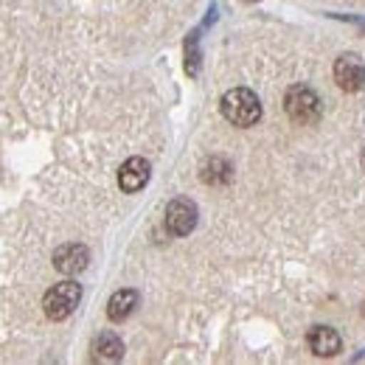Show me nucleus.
<instances>
[{"label":"nucleus","instance_id":"0eeeda50","mask_svg":"<svg viewBox=\"0 0 365 365\" xmlns=\"http://www.w3.org/2000/svg\"><path fill=\"white\" fill-rule=\"evenodd\" d=\"M149 160H143V158H130L124 166H121V172H118V185H121V191H127V194H135L140 191L146 182H149Z\"/></svg>","mask_w":365,"mask_h":365},{"label":"nucleus","instance_id":"f03ea898","mask_svg":"<svg viewBox=\"0 0 365 365\" xmlns=\"http://www.w3.org/2000/svg\"><path fill=\"white\" fill-rule=\"evenodd\" d=\"M82 301V287L76 281H62L53 284L43 298V309H46L48 320H65L73 315V309Z\"/></svg>","mask_w":365,"mask_h":365},{"label":"nucleus","instance_id":"20e7f679","mask_svg":"<svg viewBox=\"0 0 365 365\" xmlns=\"http://www.w3.org/2000/svg\"><path fill=\"white\" fill-rule=\"evenodd\" d=\"M334 82L349 93L360 91L365 85V62L357 53H343L334 62Z\"/></svg>","mask_w":365,"mask_h":365},{"label":"nucleus","instance_id":"6e6552de","mask_svg":"<svg viewBox=\"0 0 365 365\" xmlns=\"http://www.w3.org/2000/svg\"><path fill=\"white\" fill-rule=\"evenodd\" d=\"M307 343H309L312 354H318V357H334L340 351V334L334 329H329V326H315L309 331Z\"/></svg>","mask_w":365,"mask_h":365},{"label":"nucleus","instance_id":"39448f33","mask_svg":"<svg viewBox=\"0 0 365 365\" xmlns=\"http://www.w3.org/2000/svg\"><path fill=\"white\" fill-rule=\"evenodd\" d=\"M197 225V205L185 197H178L166 205V228L175 236H185Z\"/></svg>","mask_w":365,"mask_h":365},{"label":"nucleus","instance_id":"423d86ee","mask_svg":"<svg viewBox=\"0 0 365 365\" xmlns=\"http://www.w3.org/2000/svg\"><path fill=\"white\" fill-rule=\"evenodd\" d=\"M88 262H91L88 247H85V245H76V242L62 245V247H56V253H53V267L65 275L82 273V270L88 267Z\"/></svg>","mask_w":365,"mask_h":365},{"label":"nucleus","instance_id":"1a4fd4ad","mask_svg":"<svg viewBox=\"0 0 365 365\" xmlns=\"http://www.w3.org/2000/svg\"><path fill=\"white\" fill-rule=\"evenodd\" d=\"M91 351H93V360H98V363H115V360L124 357V343H121L118 334L104 331V334H98L93 340Z\"/></svg>","mask_w":365,"mask_h":365},{"label":"nucleus","instance_id":"9d476101","mask_svg":"<svg viewBox=\"0 0 365 365\" xmlns=\"http://www.w3.org/2000/svg\"><path fill=\"white\" fill-rule=\"evenodd\" d=\"M135 307H138L135 289H118L110 298V304H107V318L113 320V323H121V320H127L135 312Z\"/></svg>","mask_w":365,"mask_h":365},{"label":"nucleus","instance_id":"f257e3e1","mask_svg":"<svg viewBox=\"0 0 365 365\" xmlns=\"http://www.w3.org/2000/svg\"><path fill=\"white\" fill-rule=\"evenodd\" d=\"M220 110L233 127H253L262 118V101L247 88H233L225 93L220 101Z\"/></svg>","mask_w":365,"mask_h":365},{"label":"nucleus","instance_id":"7ed1b4c3","mask_svg":"<svg viewBox=\"0 0 365 365\" xmlns=\"http://www.w3.org/2000/svg\"><path fill=\"white\" fill-rule=\"evenodd\" d=\"M284 110L295 124H315L320 118V98L312 88L307 85H295L287 91L284 98Z\"/></svg>","mask_w":365,"mask_h":365}]
</instances>
